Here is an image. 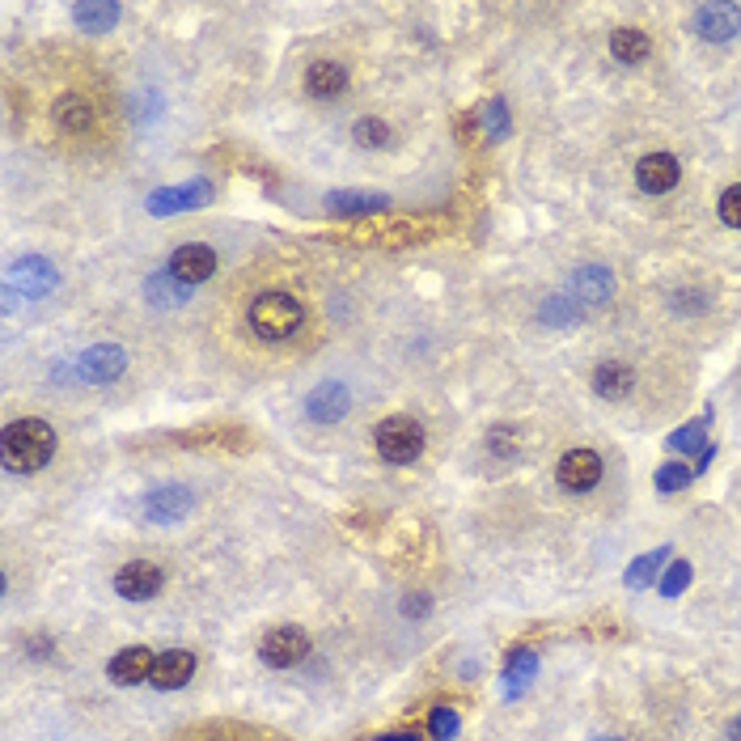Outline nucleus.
<instances>
[{
    "instance_id": "6",
    "label": "nucleus",
    "mask_w": 741,
    "mask_h": 741,
    "mask_svg": "<svg viewBox=\"0 0 741 741\" xmlns=\"http://www.w3.org/2000/svg\"><path fill=\"white\" fill-rule=\"evenodd\" d=\"M161 581H166V576H161L157 564H149V559H132V564H123L115 572V593L128 598V602H149L161 593Z\"/></svg>"
},
{
    "instance_id": "10",
    "label": "nucleus",
    "mask_w": 741,
    "mask_h": 741,
    "mask_svg": "<svg viewBox=\"0 0 741 741\" xmlns=\"http://www.w3.org/2000/svg\"><path fill=\"white\" fill-rule=\"evenodd\" d=\"M191 504H195V496L187 487L166 483V487H153V492L144 496V517L157 521V526H170V521H183L191 513Z\"/></svg>"
},
{
    "instance_id": "33",
    "label": "nucleus",
    "mask_w": 741,
    "mask_h": 741,
    "mask_svg": "<svg viewBox=\"0 0 741 741\" xmlns=\"http://www.w3.org/2000/svg\"><path fill=\"white\" fill-rule=\"evenodd\" d=\"M428 729H432V737H437V741H449V737H458V716L449 708H437V712H432V720H428Z\"/></svg>"
},
{
    "instance_id": "15",
    "label": "nucleus",
    "mask_w": 741,
    "mask_h": 741,
    "mask_svg": "<svg viewBox=\"0 0 741 741\" xmlns=\"http://www.w3.org/2000/svg\"><path fill=\"white\" fill-rule=\"evenodd\" d=\"M195 674V653H187V648H174V653H161L157 665H153V686L157 691H178V686H187Z\"/></svg>"
},
{
    "instance_id": "17",
    "label": "nucleus",
    "mask_w": 741,
    "mask_h": 741,
    "mask_svg": "<svg viewBox=\"0 0 741 741\" xmlns=\"http://www.w3.org/2000/svg\"><path fill=\"white\" fill-rule=\"evenodd\" d=\"M305 89L314 98H339L348 89V68L335 64V60H314L310 72H305Z\"/></svg>"
},
{
    "instance_id": "20",
    "label": "nucleus",
    "mask_w": 741,
    "mask_h": 741,
    "mask_svg": "<svg viewBox=\"0 0 741 741\" xmlns=\"http://www.w3.org/2000/svg\"><path fill=\"white\" fill-rule=\"evenodd\" d=\"M51 115H56V123L64 132H89L94 128V106H89V98H81V94H64Z\"/></svg>"
},
{
    "instance_id": "27",
    "label": "nucleus",
    "mask_w": 741,
    "mask_h": 741,
    "mask_svg": "<svg viewBox=\"0 0 741 741\" xmlns=\"http://www.w3.org/2000/svg\"><path fill=\"white\" fill-rule=\"evenodd\" d=\"M331 208H335V212H373V208H386V200H382V195L343 191V195H331Z\"/></svg>"
},
{
    "instance_id": "12",
    "label": "nucleus",
    "mask_w": 741,
    "mask_h": 741,
    "mask_svg": "<svg viewBox=\"0 0 741 741\" xmlns=\"http://www.w3.org/2000/svg\"><path fill=\"white\" fill-rule=\"evenodd\" d=\"M568 297L576 305H606L614 297V276L606 267L589 263V267H576L572 280H568Z\"/></svg>"
},
{
    "instance_id": "11",
    "label": "nucleus",
    "mask_w": 741,
    "mask_h": 741,
    "mask_svg": "<svg viewBox=\"0 0 741 741\" xmlns=\"http://www.w3.org/2000/svg\"><path fill=\"white\" fill-rule=\"evenodd\" d=\"M170 276L174 280H183L187 288L191 284H204L212 271H216V255H212V246H200V242H187V246H178L174 255H170Z\"/></svg>"
},
{
    "instance_id": "30",
    "label": "nucleus",
    "mask_w": 741,
    "mask_h": 741,
    "mask_svg": "<svg viewBox=\"0 0 741 741\" xmlns=\"http://www.w3.org/2000/svg\"><path fill=\"white\" fill-rule=\"evenodd\" d=\"M691 466H682V462H674V466H661V475H657V487L661 492H678V487H686L691 483Z\"/></svg>"
},
{
    "instance_id": "2",
    "label": "nucleus",
    "mask_w": 741,
    "mask_h": 741,
    "mask_svg": "<svg viewBox=\"0 0 741 741\" xmlns=\"http://www.w3.org/2000/svg\"><path fill=\"white\" fill-rule=\"evenodd\" d=\"M246 322H250V331H255L259 339L280 343V339H293L301 331L305 310H301V301L288 297V293H263V297L250 301Z\"/></svg>"
},
{
    "instance_id": "29",
    "label": "nucleus",
    "mask_w": 741,
    "mask_h": 741,
    "mask_svg": "<svg viewBox=\"0 0 741 741\" xmlns=\"http://www.w3.org/2000/svg\"><path fill=\"white\" fill-rule=\"evenodd\" d=\"M386 140H390V128L382 119H360L356 123V144H365V149H382Z\"/></svg>"
},
{
    "instance_id": "36",
    "label": "nucleus",
    "mask_w": 741,
    "mask_h": 741,
    "mask_svg": "<svg viewBox=\"0 0 741 741\" xmlns=\"http://www.w3.org/2000/svg\"><path fill=\"white\" fill-rule=\"evenodd\" d=\"M678 310H691V314H699V310H708V301H703L699 293H682V297H678Z\"/></svg>"
},
{
    "instance_id": "21",
    "label": "nucleus",
    "mask_w": 741,
    "mask_h": 741,
    "mask_svg": "<svg viewBox=\"0 0 741 741\" xmlns=\"http://www.w3.org/2000/svg\"><path fill=\"white\" fill-rule=\"evenodd\" d=\"M610 51H614V60H619V64H640V60L648 56V34H644V30H636V26L614 30Z\"/></svg>"
},
{
    "instance_id": "32",
    "label": "nucleus",
    "mask_w": 741,
    "mask_h": 741,
    "mask_svg": "<svg viewBox=\"0 0 741 741\" xmlns=\"http://www.w3.org/2000/svg\"><path fill=\"white\" fill-rule=\"evenodd\" d=\"M720 221L733 225V229H741V183L720 195Z\"/></svg>"
},
{
    "instance_id": "3",
    "label": "nucleus",
    "mask_w": 741,
    "mask_h": 741,
    "mask_svg": "<svg viewBox=\"0 0 741 741\" xmlns=\"http://www.w3.org/2000/svg\"><path fill=\"white\" fill-rule=\"evenodd\" d=\"M373 445L390 466H407L424 454V428L411 420V415H386L373 432Z\"/></svg>"
},
{
    "instance_id": "16",
    "label": "nucleus",
    "mask_w": 741,
    "mask_h": 741,
    "mask_svg": "<svg viewBox=\"0 0 741 741\" xmlns=\"http://www.w3.org/2000/svg\"><path fill=\"white\" fill-rule=\"evenodd\" d=\"M153 665H157V657L149 653V648H123V653L111 661V682L115 686H136V682H149L153 678Z\"/></svg>"
},
{
    "instance_id": "34",
    "label": "nucleus",
    "mask_w": 741,
    "mask_h": 741,
    "mask_svg": "<svg viewBox=\"0 0 741 741\" xmlns=\"http://www.w3.org/2000/svg\"><path fill=\"white\" fill-rule=\"evenodd\" d=\"M483 128L487 136H504V128H509V111H504V102H487V111H483Z\"/></svg>"
},
{
    "instance_id": "5",
    "label": "nucleus",
    "mask_w": 741,
    "mask_h": 741,
    "mask_svg": "<svg viewBox=\"0 0 741 741\" xmlns=\"http://www.w3.org/2000/svg\"><path fill=\"white\" fill-rule=\"evenodd\" d=\"M301 411H305V420H314V424H339L343 415L352 411V394L343 382H322L305 394Z\"/></svg>"
},
{
    "instance_id": "7",
    "label": "nucleus",
    "mask_w": 741,
    "mask_h": 741,
    "mask_svg": "<svg viewBox=\"0 0 741 741\" xmlns=\"http://www.w3.org/2000/svg\"><path fill=\"white\" fill-rule=\"evenodd\" d=\"M305 653H310V640H305L301 627H276V631H267V640L259 644V657L271 665V670L301 665Z\"/></svg>"
},
{
    "instance_id": "9",
    "label": "nucleus",
    "mask_w": 741,
    "mask_h": 741,
    "mask_svg": "<svg viewBox=\"0 0 741 741\" xmlns=\"http://www.w3.org/2000/svg\"><path fill=\"white\" fill-rule=\"evenodd\" d=\"M77 377L89 386H106V382H119L123 369H128V356H123V348H115V343H98V348H89L81 360H77Z\"/></svg>"
},
{
    "instance_id": "18",
    "label": "nucleus",
    "mask_w": 741,
    "mask_h": 741,
    "mask_svg": "<svg viewBox=\"0 0 741 741\" xmlns=\"http://www.w3.org/2000/svg\"><path fill=\"white\" fill-rule=\"evenodd\" d=\"M212 187L208 183H187V187H170V191H157L153 195V212H183V208H200L208 204Z\"/></svg>"
},
{
    "instance_id": "26",
    "label": "nucleus",
    "mask_w": 741,
    "mask_h": 741,
    "mask_svg": "<svg viewBox=\"0 0 741 741\" xmlns=\"http://www.w3.org/2000/svg\"><path fill=\"white\" fill-rule=\"evenodd\" d=\"M665 559H670V551H648L644 559H636V564H631V572H627V585L631 589H640V585H648V581H653V576H657V568L665 564Z\"/></svg>"
},
{
    "instance_id": "39",
    "label": "nucleus",
    "mask_w": 741,
    "mask_h": 741,
    "mask_svg": "<svg viewBox=\"0 0 741 741\" xmlns=\"http://www.w3.org/2000/svg\"><path fill=\"white\" fill-rule=\"evenodd\" d=\"M602 741H619V737H602Z\"/></svg>"
},
{
    "instance_id": "4",
    "label": "nucleus",
    "mask_w": 741,
    "mask_h": 741,
    "mask_svg": "<svg viewBox=\"0 0 741 741\" xmlns=\"http://www.w3.org/2000/svg\"><path fill=\"white\" fill-rule=\"evenodd\" d=\"M56 284H60V271L51 267L47 259H39V255H34V259H17L5 271V293H9V301H39Z\"/></svg>"
},
{
    "instance_id": "23",
    "label": "nucleus",
    "mask_w": 741,
    "mask_h": 741,
    "mask_svg": "<svg viewBox=\"0 0 741 741\" xmlns=\"http://www.w3.org/2000/svg\"><path fill=\"white\" fill-rule=\"evenodd\" d=\"M119 5H77L72 9V17H77L81 30H111L119 22Z\"/></svg>"
},
{
    "instance_id": "31",
    "label": "nucleus",
    "mask_w": 741,
    "mask_h": 741,
    "mask_svg": "<svg viewBox=\"0 0 741 741\" xmlns=\"http://www.w3.org/2000/svg\"><path fill=\"white\" fill-rule=\"evenodd\" d=\"M686 585H691V564H674L670 572L661 576V593H665V598H678Z\"/></svg>"
},
{
    "instance_id": "28",
    "label": "nucleus",
    "mask_w": 741,
    "mask_h": 741,
    "mask_svg": "<svg viewBox=\"0 0 741 741\" xmlns=\"http://www.w3.org/2000/svg\"><path fill=\"white\" fill-rule=\"evenodd\" d=\"M534 674H538V657H534V653H517V657L509 661V695H517Z\"/></svg>"
},
{
    "instance_id": "25",
    "label": "nucleus",
    "mask_w": 741,
    "mask_h": 741,
    "mask_svg": "<svg viewBox=\"0 0 741 741\" xmlns=\"http://www.w3.org/2000/svg\"><path fill=\"white\" fill-rule=\"evenodd\" d=\"M703 432H708V420H695V424L678 428L670 437V449H678V454H703V449H712V445H703Z\"/></svg>"
},
{
    "instance_id": "35",
    "label": "nucleus",
    "mask_w": 741,
    "mask_h": 741,
    "mask_svg": "<svg viewBox=\"0 0 741 741\" xmlns=\"http://www.w3.org/2000/svg\"><path fill=\"white\" fill-rule=\"evenodd\" d=\"M492 454H513L517 449V441H513V428H492Z\"/></svg>"
},
{
    "instance_id": "22",
    "label": "nucleus",
    "mask_w": 741,
    "mask_h": 741,
    "mask_svg": "<svg viewBox=\"0 0 741 741\" xmlns=\"http://www.w3.org/2000/svg\"><path fill=\"white\" fill-rule=\"evenodd\" d=\"M576 318H581V305L572 297H547L538 310V322H547V327H572Z\"/></svg>"
},
{
    "instance_id": "1",
    "label": "nucleus",
    "mask_w": 741,
    "mask_h": 741,
    "mask_svg": "<svg viewBox=\"0 0 741 741\" xmlns=\"http://www.w3.org/2000/svg\"><path fill=\"white\" fill-rule=\"evenodd\" d=\"M56 454V432L43 420H13L0 437V458H5V471L17 475H30V471H43Z\"/></svg>"
},
{
    "instance_id": "19",
    "label": "nucleus",
    "mask_w": 741,
    "mask_h": 741,
    "mask_svg": "<svg viewBox=\"0 0 741 741\" xmlns=\"http://www.w3.org/2000/svg\"><path fill=\"white\" fill-rule=\"evenodd\" d=\"M631 386H636V373H631V365H619V360H610V365L593 373V390H598L602 399H627Z\"/></svg>"
},
{
    "instance_id": "37",
    "label": "nucleus",
    "mask_w": 741,
    "mask_h": 741,
    "mask_svg": "<svg viewBox=\"0 0 741 741\" xmlns=\"http://www.w3.org/2000/svg\"><path fill=\"white\" fill-rule=\"evenodd\" d=\"M729 741H741V716L729 720Z\"/></svg>"
},
{
    "instance_id": "14",
    "label": "nucleus",
    "mask_w": 741,
    "mask_h": 741,
    "mask_svg": "<svg viewBox=\"0 0 741 741\" xmlns=\"http://www.w3.org/2000/svg\"><path fill=\"white\" fill-rule=\"evenodd\" d=\"M741 30V9L737 5H699L695 9V34H703V39H733V34Z\"/></svg>"
},
{
    "instance_id": "8",
    "label": "nucleus",
    "mask_w": 741,
    "mask_h": 741,
    "mask_svg": "<svg viewBox=\"0 0 741 741\" xmlns=\"http://www.w3.org/2000/svg\"><path fill=\"white\" fill-rule=\"evenodd\" d=\"M555 479L564 492H589V487H598V479H602V458L593 454V449H572V454L559 458Z\"/></svg>"
},
{
    "instance_id": "13",
    "label": "nucleus",
    "mask_w": 741,
    "mask_h": 741,
    "mask_svg": "<svg viewBox=\"0 0 741 741\" xmlns=\"http://www.w3.org/2000/svg\"><path fill=\"white\" fill-rule=\"evenodd\" d=\"M678 178H682V166H678V157H670V153H648V157H640V166H636V183L648 195L670 191Z\"/></svg>"
},
{
    "instance_id": "38",
    "label": "nucleus",
    "mask_w": 741,
    "mask_h": 741,
    "mask_svg": "<svg viewBox=\"0 0 741 741\" xmlns=\"http://www.w3.org/2000/svg\"><path fill=\"white\" fill-rule=\"evenodd\" d=\"M382 741H420V737H415V733H403V737L394 733V737H382Z\"/></svg>"
},
{
    "instance_id": "24",
    "label": "nucleus",
    "mask_w": 741,
    "mask_h": 741,
    "mask_svg": "<svg viewBox=\"0 0 741 741\" xmlns=\"http://www.w3.org/2000/svg\"><path fill=\"white\" fill-rule=\"evenodd\" d=\"M149 301L153 305H183L187 301V284L174 280L170 271H166V276H153L149 280Z\"/></svg>"
}]
</instances>
